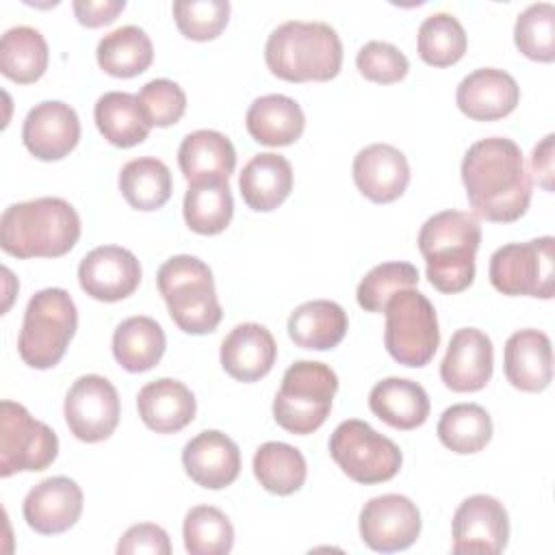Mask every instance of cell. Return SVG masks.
<instances>
[{"label": "cell", "instance_id": "obj_22", "mask_svg": "<svg viewBox=\"0 0 555 555\" xmlns=\"http://www.w3.org/2000/svg\"><path fill=\"white\" fill-rule=\"evenodd\" d=\"M503 371L507 382L522 392H542L553 379L551 338L540 330L514 332L503 351Z\"/></svg>", "mask_w": 555, "mask_h": 555}, {"label": "cell", "instance_id": "obj_2", "mask_svg": "<svg viewBox=\"0 0 555 555\" xmlns=\"http://www.w3.org/2000/svg\"><path fill=\"white\" fill-rule=\"evenodd\" d=\"M80 238V217L63 197L11 204L0 217V247L15 258H59Z\"/></svg>", "mask_w": 555, "mask_h": 555}, {"label": "cell", "instance_id": "obj_34", "mask_svg": "<svg viewBox=\"0 0 555 555\" xmlns=\"http://www.w3.org/2000/svg\"><path fill=\"white\" fill-rule=\"evenodd\" d=\"M186 225L197 234L223 232L234 215V199L228 180H206L189 184L182 204Z\"/></svg>", "mask_w": 555, "mask_h": 555}, {"label": "cell", "instance_id": "obj_21", "mask_svg": "<svg viewBox=\"0 0 555 555\" xmlns=\"http://www.w3.org/2000/svg\"><path fill=\"white\" fill-rule=\"evenodd\" d=\"M358 191L375 204H388L403 195L410 182V165L401 150L388 143L362 147L353 158Z\"/></svg>", "mask_w": 555, "mask_h": 555}, {"label": "cell", "instance_id": "obj_7", "mask_svg": "<svg viewBox=\"0 0 555 555\" xmlns=\"http://www.w3.org/2000/svg\"><path fill=\"white\" fill-rule=\"evenodd\" d=\"M336 390L338 377L327 364L299 360L284 371L273 399V418L291 434H312L327 421Z\"/></svg>", "mask_w": 555, "mask_h": 555}, {"label": "cell", "instance_id": "obj_20", "mask_svg": "<svg viewBox=\"0 0 555 555\" xmlns=\"http://www.w3.org/2000/svg\"><path fill=\"white\" fill-rule=\"evenodd\" d=\"M520 100V87L512 74L496 67L470 72L455 91L457 108L475 121H494L509 115Z\"/></svg>", "mask_w": 555, "mask_h": 555}, {"label": "cell", "instance_id": "obj_42", "mask_svg": "<svg viewBox=\"0 0 555 555\" xmlns=\"http://www.w3.org/2000/svg\"><path fill=\"white\" fill-rule=\"evenodd\" d=\"M171 11L178 30L193 41L217 39L230 20L228 0H178Z\"/></svg>", "mask_w": 555, "mask_h": 555}, {"label": "cell", "instance_id": "obj_40", "mask_svg": "<svg viewBox=\"0 0 555 555\" xmlns=\"http://www.w3.org/2000/svg\"><path fill=\"white\" fill-rule=\"evenodd\" d=\"M514 43L531 61L555 59V7L551 2L529 4L514 24Z\"/></svg>", "mask_w": 555, "mask_h": 555}, {"label": "cell", "instance_id": "obj_44", "mask_svg": "<svg viewBox=\"0 0 555 555\" xmlns=\"http://www.w3.org/2000/svg\"><path fill=\"white\" fill-rule=\"evenodd\" d=\"M358 72L377 85H392L405 78L410 69L408 56L388 41H369L358 50Z\"/></svg>", "mask_w": 555, "mask_h": 555}, {"label": "cell", "instance_id": "obj_27", "mask_svg": "<svg viewBox=\"0 0 555 555\" xmlns=\"http://www.w3.org/2000/svg\"><path fill=\"white\" fill-rule=\"evenodd\" d=\"M238 189L243 202L258 212L275 210L293 191V167L275 152L256 154L241 171Z\"/></svg>", "mask_w": 555, "mask_h": 555}, {"label": "cell", "instance_id": "obj_38", "mask_svg": "<svg viewBox=\"0 0 555 555\" xmlns=\"http://www.w3.org/2000/svg\"><path fill=\"white\" fill-rule=\"evenodd\" d=\"M466 30L451 13H431L423 20L416 35L418 56L434 67H449L466 52Z\"/></svg>", "mask_w": 555, "mask_h": 555}, {"label": "cell", "instance_id": "obj_46", "mask_svg": "<svg viewBox=\"0 0 555 555\" xmlns=\"http://www.w3.org/2000/svg\"><path fill=\"white\" fill-rule=\"evenodd\" d=\"M76 20L87 28H100L111 22L126 9L124 0H74L72 2Z\"/></svg>", "mask_w": 555, "mask_h": 555}, {"label": "cell", "instance_id": "obj_6", "mask_svg": "<svg viewBox=\"0 0 555 555\" xmlns=\"http://www.w3.org/2000/svg\"><path fill=\"white\" fill-rule=\"evenodd\" d=\"M78 327V310L63 288H43L26 306L17 351L30 369H52L61 362Z\"/></svg>", "mask_w": 555, "mask_h": 555}, {"label": "cell", "instance_id": "obj_17", "mask_svg": "<svg viewBox=\"0 0 555 555\" xmlns=\"http://www.w3.org/2000/svg\"><path fill=\"white\" fill-rule=\"evenodd\" d=\"M80 486L63 475L39 481L24 499L22 514L30 529L41 535H56L72 529L82 514Z\"/></svg>", "mask_w": 555, "mask_h": 555}, {"label": "cell", "instance_id": "obj_24", "mask_svg": "<svg viewBox=\"0 0 555 555\" xmlns=\"http://www.w3.org/2000/svg\"><path fill=\"white\" fill-rule=\"evenodd\" d=\"M137 410L145 427L156 434H176L195 418V395L178 379L160 377L137 395Z\"/></svg>", "mask_w": 555, "mask_h": 555}, {"label": "cell", "instance_id": "obj_13", "mask_svg": "<svg viewBox=\"0 0 555 555\" xmlns=\"http://www.w3.org/2000/svg\"><path fill=\"white\" fill-rule=\"evenodd\" d=\"M421 533V512L403 494H382L364 503L360 512V538L377 553H395L412 546Z\"/></svg>", "mask_w": 555, "mask_h": 555}, {"label": "cell", "instance_id": "obj_39", "mask_svg": "<svg viewBox=\"0 0 555 555\" xmlns=\"http://www.w3.org/2000/svg\"><path fill=\"white\" fill-rule=\"evenodd\" d=\"M182 538L191 555H225L234 544V527L219 507L195 505L184 516Z\"/></svg>", "mask_w": 555, "mask_h": 555}, {"label": "cell", "instance_id": "obj_23", "mask_svg": "<svg viewBox=\"0 0 555 555\" xmlns=\"http://www.w3.org/2000/svg\"><path fill=\"white\" fill-rule=\"evenodd\" d=\"M278 345L273 334L260 323L236 325L221 343V366L236 382H258L275 364Z\"/></svg>", "mask_w": 555, "mask_h": 555}, {"label": "cell", "instance_id": "obj_43", "mask_svg": "<svg viewBox=\"0 0 555 555\" xmlns=\"http://www.w3.org/2000/svg\"><path fill=\"white\" fill-rule=\"evenodd\" d=\"M137 100L150 128L173 126L182 119L186 111V95L182 87L169 78H154L145 82Z\"/></svg>", "mask_w": 555, "mask_h": 555}, {"label": "cell", "instance_id": "obj_16", "mask_svg": "<svg viewBox=\"0 0 555 555\" xmlns=\"http://www.w3.org/2000/svg\"><path fill=\"white\" fill-rule=\"evenodd\" d=\"M26 150L39 160H61L80 141V119L76 111L61 100L35 104L22 126Z\"/></svg>", "mask_w": 555, "mask_h": 555}, {"label": "cell", "instance_id": "obj_35", "mask_svg": "<svg viewBox=\"0 0 555 555\" xmlns=\"http://www.w3.org/2000/svg\"><path fill=\"white\" fill-rule=\"evenodd\" d=\"M119 191L132 208L158 210L171 197V171L154 156L128 160L119 171Z\"/></svg>", "mask_w": 555, "mask_h": 555}, {"label": "cell", "instance_id": "obj_4", "mask_svg": "<svg viewBox=\"0 0 555 555\" xmlns=\"http://www.w3.org/2000/svg\"><path fill=\"white\" fill-rule=\"evenodd\" d=\"M264 61L273 76L288 82H325L338 76L343 43L325 22L291 20L267 39Z\"/></svg>", "mask_w": 555, "mask_h": 555}, {"label": "cell", "instance_id": "obj_33", "mask_svg": "<svg viewBox=\"0 0 555 555\" xmlns=\"http://www.w3.org/2000/svg\"><path fill=\"white\" fill-rule=\"evenodd\" d=\"M93 117L102 137L117 147L139 145L150 134V126L139 108L137 95L126 91H108L100 95Z\"/></svg>", "mask_w": 555, "mask_h": 555}, {"label": "cell", "instance_id": "obj_26", "mask_svg": "<svg viewBox=\"0 0 555 555\" xmlns=\"http://www.w3.org/2000/svg\"><path fill=\"white\" fill-rule=\"evenodd\" d=\"M245 126L249 137L269 147H282L295 143L306 126L301 106L282 93H269L256 98L247 108Z\"/></svg>", "mask_w": 555, "mask_h": 555}, {"label": "cell", "instance_id": "obj_47", "mask_svg": "<svg viewBox=\"0 0 555 555\" xmlns=\"http://www.w3.org/2000/svg\"><path fill=\"white\" fill-rule=\"evenodd\" d=\"M553 134H546L531 154V171L544 191H553Z\"/></svg>", "mask_w": 555, "mask_h": 555}, {"label": "cell", "instance_id": "obj_32", "mask_svg": "<svg viewBox=\"0 0 555 555\" xmlns=\"http://www.w3.org/2000/svg\"><path fill=\"white\" fill-rule=\"evenodd\" d=\"M48 43L33 26H13L0 39V72L17 82H37L48 69Z\"/></svg>", "mask_w": 555, "mask_h": 555}, {"label": "cell", "instance_id": "obj_5", "mask_svg": "<svg viewBox=\"0 0 555 555\" xmlns=\"http://www.w3.org/2000/svg\"><path fill=\"white\" fill-rule=\"evenodd\" d=\"M158 291L173 323L193 336L215 332L223 310L217 299L210 267L189 254L165 260L156 273Z\"/></svg>", "mask_w": 555, "mask_h": 555}, {"label": "cell", "instance_id": "obj_11", "mask_svg": "<svg viewBox=\"0 0 555 555\" xmlns=\"http://www.w3.org/2000/svg\"><path fill=\"white\" fill-rule=\"evenodd\" d=\"M59 455L56 434L15 401L0 403V477L48 468Z\"/></svg>", "mask_w": 555, "mask_h": 555}, {"label": "cell", "instance_id": "obj_30", "mask_svg": "<svg viewBox=\"0 0 555 555\" xmlns=\"http://www.w3.org/2000/svg\"><path fill=\"white\" fill-rule=\"evenodd\" d=\"M167 347L163 327L152 317H130L121 321L113 334V356L128 373L154 369Z\"/></svg>", "mask_w": 555, "mask_h": 555}, {"label": "cell", "instance_id": "obj_36", "mask_svg": "<svg viewBox=\"0 0 555 555\" xmlns=\"http://www.w3.org/2000/svg\"><path fill=\"white\" fill-rule=\"evenodd\" d=\"M254 475L260 486L278 496L297 492L308 475L306 457L286 442H264L254 453Z\"/></svg>", "mask_w": 555, "mask_h": 555}, {"label": "cell", "instance_id": "obj_8", "mask_svg": "<svg viewBox=\"0 0 555 555\" xmlns=\"http://www.w3.org/2000/svg\"><path fill=\"white\" fill-rule=\"evenodd\" d=\"M384 314L388 353L403 366H425L440 345L434 304L421 291L405 288L388 299Z\"/></svg>", "mask_w": 555, "mask_h": 555}, {"label": "cell", "instance_id": "obj_3", "mask_svg": "<svg viewBox=\"0 0 555 555\" xmlns=\"http://www.w3.org/2000/svg\"><path fill=\"white\" fill-rule=\"evenodd\" d=\"M481 243V225L464 210L431 215L418 232V249L427 264V278L440 293L453 295L475 280V254Z\"/></svg>", "mask_w": 555, "mask_h": 555}, {"label": "cell", "instance_id": "obj_15", "mask_svg": "<svg viewBox=\"0 0 555 555\" xmlns=\"http://www.w3.org/2000/svg\"><path fill=\"white\" fill-rule=\"evenodd\" d=\"M80 288L98 301H121L141 284V264L137 256L119 245L91 249L78 264Z\"/></svg>", "mask_w": 555, "mask_h": 555}, {"label": "cell", "instance_id": "obj_45", "mask_svg": "<svg viewBox=\"0 0 555 555\" xmlns=\"http://www.w3.org/2000/svg\"><path fill=\"white\" fill-rule=\"evenodd\" d=\"M119 555H134V553H152V555H169L171 542L163 527L154 522H139L132 525L117 544Z\"/></svg>", "mask_w": 555, "mask_h": 555}, {"label": "cell", "instance_id": "obj_9", "mask_svg": "<svg viewBox=\"0 0 555 555\" xmlns=\"http://www.w3.org/2000/svg\"><path fill=\"white\" fill-rule=\"evenodd\" d=\"M330 455L349 479L364 486L392 479L403 462L401 449L360 418H347L332 431Z\"/></svg>", "mask_w": 555, "mask_h": 555}, {"label": "cell", "instance_id": "obj_25", "mask_svg": "<svg viewBox=\"0 0 555 555\" xmlns=\"http://www.w3.org/2000/svg\"><path fill=\"white\" fill-rule=\"evenodd\" d=\"M178 165L189 184L228 180L236 167V152L225 134L217 130H195L182 139Z\"/></svg>", "mask_w": 555, "mask_h": 555}, {"label": "cell", "instance_id": "obj_37", "mask_svg": "<svg viewBox=\"0 0 555 555\" xmlns=\"http://www.w3.org/2000/svg\"><path fill=\"white\" fill-rule=\"evenodd\" d=\"M438 438L453 453L468 455L481 451L492 438V418L477 403H455L440 414Z\"/></svg>", "mask_w": 555, "mask_h": 555}, {"label": "cell", "instance_id": "obj_29", "mask_svg": "<svg viewBox=\"0 0 555 555\" xmlns=\"http://www.w3.org/2000/svg\"><path fill=\"white\" fill-rule=\"evenodd\" d=\"M349 321L343 306L330 299H312L297 306L288 317V336L297 347L327 351L347 334Z\"/></svg>", "mask_w": 555, "mask_h": 555}, {"label": "cell", "instance_id": "obj_14", "mask_svg": "<svg viewBox=\"0 0 555 555\" xmlns=\"http://www.w3.org/2000/svg\"><path fill=\"white\" fill-rule=\"evenodd\" d=\"M453 553L496 555L507 546L509 518L503 503L490 494H473L453 514Z\"/></svg>", "mask_w": 555, "mask_h": 555}, {"label": "cell", "instance_id": "obj_12", "mask_svg": "<svg viewBox=\"0 0 555 555\" xmlns=\"http://www.w3.org/2000/svg\"><path fill=\"white\" fill-rule=\"evenodd\" d=\"M63 412L69 431L78 440L102 442L119 423L117 388L102 375H82L69 386Z\"/></svg>", "mask_w": 555, "mask_h": 555}, {"label": "cell", "instance_id": "obj_19", "mask_svg": "<svg viewBox=\"0 0 555 555\" xmlns=\"http://www.w3.org/2000/svg\"><path fill=\"white\" fill-rule=\"evenodd\" d=\"M182 466L197 486L221 490L236 481L241 473V451L225 434L206 429L184 444Z\"/></svg>", "mask_w": 555, "mask_h": 555}, {"label": "cell", "instance_id": "obj_18", "mask_svg": "<svg viewBox=\"0 0 555 555\" xmlns=\"http://www.w3.org/2000/svg\"><path fill=\"white\" fill-rule=\"evenodd\" d=\"M494 366L492 340L477 327L455 330L447 353L440 362V377L453 392H477L490 377Z\"/></svg>", "mask_w": 555, "mask_h": 555}, {"label": "cell", "instance_id": "obj_1", "mask_svg": "<svg viewBox=\"0 0 555 555\" xmlns=\"http://www.w3.org/2000/svg\"><path fill=\"white\" fill-rule=\"evenodd\" d=\"M462 182L473 212L486 221L512 223L531 202V176L518 143L505 137L475 141L462 160Z\"/></svg>", "mask_w": 555, "mask_h": 555}, {"label": "cell", "instance_id": "obj_28", "mask_svg": "<svg viewBox=\"0 0 555 555\" xmlns=\"http://www.w3.org/2000/svg\"><path fill=\"white\" fill-rule=\"evenodd\" d=\"M371 412L395 429H416L429 416V397L425 388L405 377H386L369 395Z\"/></svg>", "mask_w": 555, "mask_h": 555}, {"label": "cell", "instance_id": "obj_41", "mask_svg": "<svg viewBox=\"0 0 555 555\" xmlns=\"http://www.w3.org/2000/svg\"><path fill=\"white\" fill-rule=\"evenodd\" d=\"M418 280V269L410 262H382L360 280L356 299L366 312H384L395 293L416 288Z\"/></svg>", "mask_w": 555, "mask_h": 555}, {"label": "cell", "instance_id": "obj_10", "mask_svg": "<svg viewBox=\"0 0 555 555\" xmlns=\"http://www.w3.org/2000/svg\"><path fill=\"white\" fill-rule=\"evenodd\" d=\"M555 238L540 236L527 243H507L490 256L492 286L509 297L529 295L551 299L555 291Z\"/></svg>", "mask_w": 555, "mask_h": 555}, {"label": "cell", "instance_id": "obj_31", "mask_svg": "<svg viewBox=\"0 0 555 555\" xmlns=\"http://www.w3.org/2000/svg\"><path fill=\"white\" fill-rule=\"evenodd\" d=\"M98 65L115 78H134L154 61V46L147 33L134 24L104 35L95 50Z\"/></svg>", "mask_w": 555, "mask_h": 555}]
</instances>
